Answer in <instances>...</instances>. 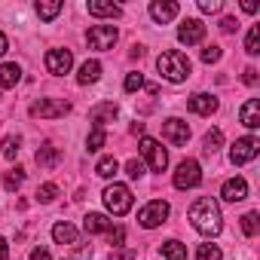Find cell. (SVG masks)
I'll use <instances>...</instances> for the list:
<instances>
[{
    "label": "cell",
    "mask_w": 260,
    "mask_h": 260,
    "mask_svg": "<svg viewBox=\"0 0 260 260\" xmlns=\"http://www.w3.org/2000/svg\"><path fill=\"white\" fill-rule=\"evenodd\" d=\"M107 239H110V245H113V248H119V245L125 242V230H122V226H116V230H110V233H107Z\"/></svg>",
    "instance_id": "f35d334b"
},
{
    "label": "cell",
    "mask_w": 260,
    "mask_h": 260,
    "mask_svg": "<svg viewBox=\"0 0 260 260\" xmlns=\"http://www.w3.org/2000/svg\"><path fill=\"white\" fill-rule=\"evenodd\" d=\"M7 254H10V245H7L4 236H0V260H7Z\"/></svg>",
    "instance_id": "7bdbcfd3"
},
{
    "label": "cell",
    "mask_w": 260,
    "mask_h": 260,
    "mask_svg": "<svg viewBox=\"0 0 260 260\" xmlns=\"http://www.w3.org/2000/svg\"><path fill=\"white\" fill-rule=\"evenodd\" d=\"M187 107H190L193 113H199V116H211V113L217 110V98L208 95V92H196L193 98H187Z\"/></svg>",
    "instance_id": "5bb4252c"
},
{
    "label": "cell",
    "mask_w": 260,
    "mask_h": 260,
    "mask_svg": "<svg viewBox=\"0 0 260 260\" xmlns=\"http://www.w3.org/2000/svg\"><path fill=\"white\" fill-rule=\"evenodd\" d=\"M132 135H144V122H135L132 125Z\"/></svg>",
    "instance_id": "bcb514c9"
},
{
    "label": "cell",
    "mask_w": 260,
    "mask_h": 260,
    "mask_svg": "<svg viewBox=\"0 0 260 260\" xmlns=\"http://www.w3.org/2000/svg\"><path fill=\"white\" fill-rule=\"evenodd\" d=\"M162 254H166V260H187V248H184L178 239H169V242L162 245Z\"/></svg>",
    "instance_id": "484cf974"
},
{
    "label": "cell",
    "mask_w": 260,
    "mask_h": 260,
    "mask_svg": "<svg viewBox=\"0 0 260 260\" xmlns=\"http://www.w3.org/2000/svg\"><path fill=\"white\" fill-rule=\"evenodd\" d=\"M31 260H52V257H49L46 248H34V251H31Z\"/></svg>",
    "instance_id": "b9f144b4"
},
{
    "label": "cell",
    "mask_w": 260,
    "mask_h": 260,
    "mask_svg": "<svg viewBox=\"0 0 260 260\" xmlns=\"http://www.w3.org/2000/svg\"><path fill=\"white\" fill-rule=\"evenodd\" d=\"M7 49H10V40H7L4 34H0V58H4V55H7Z\"/></svg>",
    "instance_id": "f6af8a7d"
},
{
    "label": "cell",
    "mask_w": 260,
    "mask_h": 260,
    "mask_svg": "<svg viewBox=\"0 0 260 260\" xmlns=\"http://www.w3.org/2000/svg\"><path fill=\"white\" fill-rule=\"evenodd\" d=\"M19 80H22V68H19L16 61L0 64V89H13Z\"/></svg>",
    "instance_id": "d6986e66"
},
{
    "label": "cell",
    "mask_w": 260,
    "mask_h": 260,
    "mask_svg": "<svg viewBox=\"0 0 260 260\" xmlns=\"http://www.w3.org/2000/svg\"><path fill=\"white\" fill-rule=\"evenodd\" d=\"M242 80H245L248 86H254V83H257V68H245V74H242Z\"/></svg>",
    "instance_id": "60d3db41"
},
{
    "label": "cell",
    "mask_w": 260,
    "mask_h": 260,
    "mask_svg": "<svg viewBox=\"0 0 260 260\" xmlns=\"http://www.w3.org/2000/svg\"><path fill=\"white\" fill-rule=\"evenodd\" d=\"M257 211H248L245 217H242V230H245V236H257Z\"/></svg>",
    "instance_id": "836d02e7"
},
{
    "label": "cell",
    "mask_w": 260,
    "mask_h": 260,
    "mask_svg": "<svg viewBox=\"0 0 260 260\" xmlns=\"http://www.w3.org/2000/svg\"><path fill=\"white\" fill-rule=\"evenodd\" d=\"M58 159H61V153H58V147H52V144H43V147L37 150V166H40V169H55Z\"/></svg>",
    "instance_id": "44dd1931"
},
{
    "label": "cell",
    "mask_w": 260,
    "mask_h": 260,
    "mask_svg": "<svg viewBox=\"0 0 260 260\" xmlns=\"http://www.w3.org/2000/svg\"><path fill=\"white\" fill-rule=\"evenodd\" d=\"M55 196H58V187H55V184L37 187V199H40V202H55Z\"/></svg>",
    "instance_id": "d6a6232c"
},
{
    "label": "cell",
    "mask_w": 260,
    "mask_h": 260,
    "mask_svg": "<svg viewBox=\"0 0 260 260\" xmlns=\"http://www.w3.org/2000/svg\"><path fill=\"white\" fill-rule=\"evenodd\" d=\"M220 196H223L226 202H242V199L248 196V181H245V178H230V181L223 184Z\"/></svg>",
    "instance_id": "e0dca14e"
},
{
    "label": "cell",
    "mask_w": 260,
    "mask_h": 260,
    "mask_svg": "<svg viewBox=\"0 0 260 260\" xmlns=\"http://www.w3.org/2000/svg\"><path fill=\"white\" fill-rule=\"evenodd\" d=\"M104 141H107V132H104V128H92L89 138H86V147H89V150H98V147H104Z\"/></svg>",
    "instance_id": "4dcf8cb0"
},
{
    "label": "cell",
    "mask_w": 260,
    "mask_h": 260,
    "mask_svg": "<svg viewBox=\"0 0 260 260\" xmlns=\"http://www.w3.org/2000/svg\"><path fill=\"white\" fill-rule=\"evenodd\" d=\"M83 230H86L89 236L110 233V230H113V220H110V217H104V214H95V211H89V214L83 217Z\"/></svg>",
    "instance_id": "ac0fdd59"
},
{
    "label": "cell",
    "mask_w": 260,
    "mask_h": 260,
    "mask_svg": "<svg viewBox=\"0 0 260 260\" xmlns=\"http://www.w3.org/2000/svg\"><path fill=\"white\" fill-rule=\"evenodd\" d=\"M242 10L245 13H257V4H254V0H242Z\"/></svg>",
    "instance_id": "ee69618b"
},
{
    "label": "cell",
    "mask_w": 260,
    "mask_h": 260,
    "mask_svg": "<svg viewBox=\"0 0 260 260\" xmlns=\"http://www.w3.org/2000/svg\"><path fill=\"white\" fill-rule=\"evenodd\" d=\"M196 260H223V254H220V248H217V245H199Z\"/></svg>",
    "instance_id": "f546056e"
},
{
    "label": "cell",
    "mask_w": 260,
    "mask_h": 260,
    "mask_svg": "<svg viewBox=\"0 0 260 260\" xmlns=\"http://www.w3.org/2000/svg\"><path fill=\"white\" fill-rule=\"evenodd\" d=\"M162 138H166L169 144H175V147H184V144L190 141V125H187L184 119L172 116V119L162 122Z\"/></svg>",
    "instance_id": "30bf717a"
},
{
    "label": "cell",
    "mask_w": 260,
    "mask_h": 260,
    "mask_svg": "<svg viewBox=\"0 0 260 260\" xmlns=\"http://www.w3.org/2000/svg\"><path fill=\"white\" fill-rule=\"evenodd\" d=\"M202 37H205V25H202L199 19H187V22H181V28H178V40H181L184 46H196V43H202Z\"/></svg>",
    "instance_id": "7c38bea8"
},
{
    "label": "cell",
    "mask_w": 260,
    "mask_h": 260,
    "mask_svg": "<svg viewBox=\"0 0 260 260\" xmlns=\"http://www.w3.org/2000/svg\"><path fill=\"white\" fill-rule=\"evenodd\" d=\"M71 110V104L64 98H40L31 104V116H40V119H55V116H64Z\"/></svg>",
    "instance_id": "ba28073f"
},
{
    "label": "cell",
    "mask_w": 260,
    "mask_h": 260,
    "mask_svg": "<svg viewBox=\"0 0 260 260\" xmlns=\"http://www.w3.org/2000/svg\"><path fill=\"white\" fill-rule=\"evenodd\" d=\"M58 13H61V0H40V4H37V16L43 22H52Z\"/></svg>",
    "instance_id": "cb8c5ba5"
},
{
    "label": "cell",
    "mask_w": 260,
    "mask_h": 260,
    "mask_svg": "<svg viewBox=\"0 0 260 260\" xmlns=\"http://www.w3.org/2000/svg\"><path fill=\"white\" fill-rule=\"evenodd\" d=\"M202 184V169H199V162L196 159H184L181 166H178V172H175V187L178 190H193V187H199Z\"/></svg>",
    "instance_id": "8992f818"
},
{
    "label": "cell",
    "mask_w": 260,
    "mask_h": 260,
    "mask_svg": "<svg viewBox=\"0 0 260 260\" xmlns=\"http://www.w3.org/2000/svg\"><path fill=\"white\" fill-rule=\"evenodd\" d=\"M141 156L147 159V166L153 169V172H166V166H169V153H166V147L156 141V138H141Z\"/></svg>",
    "instance_id": "277c9868"
},
{
    "label": "cell",
    "mask_w": 260,
    "mask_h": 260,
    "mask_svg": "<svg viewBox=\"0 0 260 260\" xmlns=\"http://www.w3.org/2000/svg\"><path fill=\"white\" fill-rule=\"evenodd\" d=\"M190 223L196 233L202 236H217L220 226H223V217H220V205L211 199V196H199L193 205H190Z\"/></svg>",
    "instance_id": "6da1fadb"
},
{
    "label": "cell",
    "mask_w": 260,
    "mask_h": 260,
    "mask_svg": "<svg viewBox=\"0 0 260 260\" xmlns=\"http://www.w3.org/2000/svg\"><path fill=\"white\" fill-rule=\"evenodd\" d=\"M116 172H119V162H116L113 156H101L98 166H95V175H98V178H113Z\"/></svg>",
    "instance_id": "d4e9b609"
},
{
    "label": "cell",
    "mask_w": 260,
    "mask_h": 260,
    "mask_svg": "<svg viewBox=\"0 0 260 260\" xmlns=\"http://www.w3.org/2000/svg\"><path fill=\"white\" fill-rule=\"evenodd\" d=\"M239 28V22L233 19V16H226V19H220V31H226V34H233Z\"/></svg>",
    "instance_id": "ab89813d"
},
{
    "label": "cell",
    "mask_w": 260,
    "mask_h": 260,
    "mask_svg": "<svg viewBox=\"0 0 260 260\" xmlns=\"http://www.w3.org/2000/svg\"><path fill=\"white\" fill-rule=\"evenodd\" d=\"M77 226H71V223H55L52 226V239L58 242V245H77Z\"/></svg>",
    "instance_id": "7402d4cb"
},
{
    "label": "cell",
    "mask_w": 260,
    "mask_h": 260,
    "mask_svg": "<svg viewBox=\"0 0 260 260\" xmlns=\"http://www.w3.org/2000/svg\"><path fill=\"white\" fill-rule=\"evenodd\" d=\"M116 37H119V34H116V28H113V25H95V28H89V34H86L89 49H98V52L113 49Z\"/></svg>",
    "instance_id": "9c48e42d"
},
{
    "label": "cell",
    "mask_w": 260,
    "mask_h": 260,
    "mask_svg": "<svg viewBox=\"0 0 260 260\" xmlns=\"http://www.w3.org/2000/svg\"><path fill=\"white\" fill-rule=\"evenodd\" d=\"M150 16H153V22L166 25V22H172L178 16V4H172V0H153V4H150Z\"/></svg>",
    "instance_id": "9a60e30c"
},
{
    "label": "cell",
    "mask_w": 260,
    "mask_h": 260,
    "mask_svg": "<svg viewBox=\"0 0 260 260\" xmlns=\"http://www.w3.org/2000/svg\"><path fill=\"white\" fill-rule=\"evenodd\" d=\"M156 68H159V74H162L166 80H172V83H184V80L190 77V71H193L190 58H187L184 52H178V49L162 52V55L156 58Z\"/></svg>",
    "instance_id": "7a4b0ae2"
},
{
    "label": "cell",
    "mask_w": 260,
    "mask_h": 260,
    "mask_svg": "<svg viewBox=\"0 0 260 260\" xmlns=\"http://www.w3.org/2000/svg\"><path fill=\"white\" fill-rule=\"evenodd\" d=\"M220 0H199V10L205 13V16H211V13H220Z\"/></svg>",
    "instance_id": "74e56055"
},
{
    "label": "cell",
    "mask_w": 260,
    "mask_h": 260,
    "mask_svg": "<svg viewBox=\"0 0 260 260\" xmlns=\"http://www.w3.org/2000/svg\"><path fill=\"white\" fill-rule=\"evenodd\" d=\"M166 217H169V202H166V199H153V202H147V205L138 211V220H141L144 230H153V226L166 223Z\"/></svg>",
    "instance_id": "52a82bcc"
},
{
    "label": "cell",
    "mask_w": 260,
    "mask_h": 260,
    "mask_svg": "<svg viewBox=\"0 0 260 260\" xmlns=\"http://www.w3.org/2000/svg\"><path fill=\"white\" fill-rule=\"evenodd\" d=\"M89 13H92V16H101V19H116L122 10H119L116 4H104V0H92V4H89Z\"/></svg>",
    "instance_id": "603a6c76"
},
{
    "label": "cell",
    "mask_w": 260,
    "mask_h": 260,
    "mask_svg": "<svg viewBox=\"0 0 260 260\" xmlns=\"http://www.w3.org/2000/svg\"><path fill=\"white\" fill-rule=\"evenodd\" d=\"M98 77H101V64H98V61L92 58V61H83V64H80L77 83H80V86H89V83H95Z\"/></svg>",
    "instance_id": "ffe728a7"
},
{
    "label": "cell",
    "mask_w": 260,
    "mask_h": 260,
    "mask_svg": "<svg viewBox=\"0 0 260 260\" xmlns=\"http://www.w3.org/2000/svg\"><path fill=\"white\" fill-rule=\"evenodd\" d=\"M220 55H223V52H220V46H217V43H208V46L202 49V61H205V64L220 61Z\"/></svg>",
    "instance_id": "e575fe53"
},
{
    "label": "cell",
    "mask_w": 260,
    "mask_h": 260,
    "mask_svg": "<svg viewBox=\"0 0 260 260\" xmlns=\"http://www.w3.org/2000/svg\"><path fill=\"white\" fill-rule=\"evenodd\" d=\"M257 153H260V141H257L254 135H245V138H236V144L230 147V162H233V166H245V162H251Z\"/></svg>",
    "instance_id": "5b68a950"
},
{
    "label": "cell",
    "mask_w": 260,
    "mask_h": 260,
    "mask_svg": "<svg viewBox=\"0 0 260 260\" xmlns=\"http://www.w3.org/2000/svg\"><path fill=\"white\" fill-rule=\"evenodd\" d=\"M101 199H104L107 211L116 214V217H122L128 208H132V190H128L125 184H110V187H104Z\"/></svg>",
    "instance_id": "3957f363"
},
{
    "label": "cell",
    "mask_w": 260,
    "mask_h": 260,
    "mask_svg": "<svg viewBox=\"0 0 260 260\" xmlns=\"http://www.w3.org/2000/svg\"><path fill=\"white\" fill-rule=\"evenodd\" d=\"M205 153H217L220 147H223V132L220 128H211V132H205Z\"/></svg>",
    "instance_id": "4316f807"
},
{
    "label": "cell",
    "mask_w": 260,
    "mask_h": 260,
    "mask_svg": "<svg viewBox=\"0 0 260 260\" xmlns=\"http://www.w3.org/2000/svg\"><path fill=\"white\" fill-rule=\"evenodd\" d=\"M245 52L248 55H260V25H254L245 37Z\"/></svg>",
    "instance_id": "f1b7e54d"
},
{
    "label": "cell",
    "mask_w": 260,
    "mask_h": 260,
    "mask_svg": "<svg viewBox=\"0 0 260 260\" xmlns=\"http://www.w3.org/2000/svg\"><path fill=\"white\" fill-rule=\"evenodd\" d=\"M239 119L245 128H260V101L257 98H248L239 110Z\"/></svg>",
    "instance_id": "2e32d148"
},
{
    "label": "cell",
    "mask_w": 260,
    "mask_h": 260,
    "mask_svg": "<svg viewBox=\"0 0 260 260\" xmlns=\"http://www.w3.org/2000/svg\"><path fill=\"white\" fill-rule=\"evenodd\" d=\"M22 181H25V169H19V166H16V169H10V172L4 175V184H7V190H10V193H16V190L22 187Z\"/></svg>",
    "instance_id": "83f0119b"
},
{
    "label": "cell",
    "mask_w": 260,
    "mask_h": 260,
    "mask_svg": "<svg viewBox=\"0 0 260 260\" xmlns=\"http://www.w3.org/2000/svg\"><path fill=\"white\" fill-rule=\"evenodd\" d=\"M125 175H128V178H141V175H144V162H141V159H128V162H125Z\"/></svg>",
    "instance_id": "8d00e7d4"
},
{
    "label": "cell",
    "mask_w": 260,
    "mask_h": 260,
    "mask_svg": "<svg viewBox=\"0 0 260 260\" xmlns=\"http://www.w3.org/2000/svg\"><path fill=\"white\" fill-rule=\"evenodd\" d=\"M74 68V52L71 49H49L46 52V71L55 77H64Z\"/></svg>",
    "instance_id": "8fae6325"
},
{
    "label": "cell",
    "mask_w": 260,
    "mask_h": 260,
    "mask_svg": "<svg viewBox=\"0 0 260 260\" xmlns=\"http://www.w3.org/2000/svg\"><path fill=\"white\" fill-rule=\"evenodd\" d=\"M141 86H144V77H141L138 71H135V74H128V77H125V92H138Z\"/></svg>",
    "instance_id": "d590c367"
},
{
    "label": "cell",
    "mask_w": 260,
    "mask_h": 260,
    "mask_svg": "<svg viewBox=\"0 0 260 260\" xmlns=\"http://www.w3.org/2000/svg\"><path fill=\"white\" fill-rule=\"evenodd\" d=\"M116 113H119V107H116L113 101H101V104H95V107L89 110L92 128H104L107 122H113V119H116Z\"/></svg>",
    "instance_id": "4fadbf2b"
},
{
    "label": "cell",
    "mask_w": 260,
    "mask_h": 260,
    "mask_svg": "<svg viewBox=\"0 0 260 260\" xmlns=\"http://www.w3.org/2000/svg\"><path fill=\"white\" fill-rule=\"evenodd\" d=\"M19 144H22V138H19V135H10V138L4 141V156H7L10 162L19 156Z\"/></svg>",
    "instance_id": "1f68e13d"
}]
</instances>
